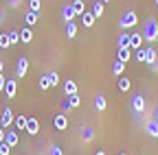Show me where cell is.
Segmentation results:
<instances>
[{
    "label": "cell",
    "instance_id": "21",
    "mask_svg": "<svg viewBox=\"0 0 158 155\" xmlns=\"http://www.w3.org/2000/svg\"><path fill=\"white\" fill-rule=\"evenodd\" d=\"M73 7H75V11H77V15H84L86 13V2H84V0H73V2H70Z\"/></svg>",
    "mask_w": 158,
    "mask_h": 155
},
{
    "label": "cell",
    "instance_id": "38",
    "mask_svg": "<svg viewBox=\"0 0 158 155\" xmlns=\"http://www.w3.org/2000/svg\"><path fill=\"white\" fill-rule=\"evenodd\" d=\"M68 109H73V107H70L68 99H64V101H62V111H68Z\"/></svg>",
    "mask_w": 158,
    "mask_h": 155
},
{
    "label": "cell",
    "instance_id": "29",
    "mask_svg": "<svg viewBox=\"0 0 158 155\" xmlns=\"http://www.w3.org/2000/svg\"><path fill=\"white\" fill-rule=\"evenodd\" d=\"M40 9H42V0H29V11L40 13Z\"/></svg>",
    "mask_w": 158,
    "mask_h": 155
},
{
    "label": "cell",
    "instance_id": "45",
    "mask_svg": "<svg viewBox=\"0 0 158 155\" xmlns=\"http://www.w3.org/2000/svg\"><path fill=\"white\" fill-rule=\"evenodd\" d=\"M154 2H156V7H158V0H154Z\"/></svg>",
    "mask_w": 158,
    "mask_h": 155
},
{
    "label": "cell",
    "instance_id": "42",
    "mask_svg": "<svg viewBox=\"0 0 158 155\" xmlns=\"http://www.w3.org/2000/svg\"><path fill=\"white\" fill-rule=\"evenodd\" d=\"M2 70H5V61L0 59V74H2Z\"/></svg>",
    "mask_w": 158,
    "mask_h": 155
},
{
    "label": "cell",
    "instance_id": "24",
    "mask_svg": "<svg viewBox=\"0 0 158 155\" xmlns=\"http://www.w3.org/2000/svg\"><path fill=\"white\" fill-rule=\"evenodd\" d=\"M81 135H84V140H86V142H92V140H94V129L84 127V129H81Z\"/></svg>",
    "mask_w": 158,
    "mask_h": 155
},
{
    "label": "cell",
    "instance_id": "31",
    "mask_svg": "<svg viewBox=\"0 0 158 155\" xmlns=\"http://www.w3.org/2000/svg\"><path fill=\"white\" fill-rule=\"evenodd\" d=\"M66 99H68V103H70V107H79V105H81V96H79V94H73V96H66Z\"/></svg>",
    "mask_w": 158,
    "mask_h": 155
},
{
    "label": "cell",
    "instance_id": "19",
    "mask_svg": "<svg viewBox=\"0 0 158 155\" xmlns=\"http://www.w3.org/2000/svg\"><path fill=\"white\" fill-rule=\"evenodd\" d=\"M27 120H29V118H27V114H20L18 118L13 120V122H15V129H22V131H27Z\"/></svg>",
    "mask_w": 158,
    "mask_h": 155
},
{
    "label": "cell",
    "instance_id": "28",
    "mask_svg": "<svg viewBox=\"0 0 158 155\" xmlns=\"http://www.w3.org/2000/svg\"><path fill=\"white\" fill-rule=\"evenodd\" d=\"M46 76H48V83H51V87H57V85H59V74H57L55 70H53V72H48Z\"/></svg>",
    "mask_w": 158,
    "mask_h": 155
},
{
    "label": "cell",
    "instance_id": "6",
    "mask_svg": "<svg viewBox=\"0 0 158 155\" xmlns=\"http://www.w3.org/2000/svg\"><path fill=\"white\" fill-rule=\"evenodd\" d=\"M53 127L57 129V131H66L68 129V118L64 114H57L55 118H53Z\"/></svg>",
    "mask_w": 158,
    "mask_h": 155
},
{
    "label": "cell",
    "instance_id": "8",
    "mask_svg": "<svg viewBox=\"0 0 158 155\" xmlns=\"http://www.w3.org/2000/svg\"><path fill=\"white\" fill-rule=\"evenodd\" d=\"M27 133L29 135H37L40 133V120L33 118V116H29V120H27Z\"/></svg>",
    "mask_w": 158,
    "mask_h": 155
},
{
    "label": "cell",
    "instance_id": "15",
    "mask_svg": "<svg viewBox=\"0 0 158 155\" xmlns=\"http://www.w3.org/2000/svg\"><path fill=\"white\" fill-rule=\"evenodd\" d=\"M20 42H22V44H31V42H33V31H31V26H24L22 31H20Z\"/></svg>",
    "mask_w": 158,
    "mask_h": 155
},
{
    "label": "cell",
    "instance_id": "40",
    "mask_svg": "<svg viewBox=\"0 0 158 155\" xmlns=\"http://www.w3.org/2000/svg\"><path fill=\"white\" fill-rule=\"evenodd\" d=\"M152 70H154V72H158V59H156V64H152Z\"/></svg>",
    "mask_w": 158,
    "mask_h": 155
},
{
    "label": "cell",
    "instance_id": "35",
    "mask_svg": "<svg viewBox=\"0 0 158 155\" xmlns=\"http://www.w3.org/2000/svg\"><path fill=\"white\" fill-rule=\"evenodd\" d=\"M48 155H64V153H62V146H51Z\"/></svg>",
    "mask_w": 158,
    "mask_h": 155
},
{
    "label": "cell",
    "instance_id": "20",
    "mask_svg": "<svg viewBox=\"0 0 158 155\" xmlns=\"http://www.w3.org/2000/svg\"><path fill=\"white\" fill-rule=\"evenodd\" d=\"M103 11H106V5H103V2H94V5H92V15L97 17V20L103 15Z\"/></svg>",
    "mask_w": 158,
    "mask_h": 155
},
{
    "label": "cell",
    "instance_id": "13",
    "mask_svg": "<svg viewBox=\"0 0 158 155\" xmlns=\"http://www.w3.org/2000/svg\"><path fill=\"white\" fill-rule=\"evenodd\" d=\"M156 59H158V52H156V48L154 46H147L145 48V64H156Z\"/></svg>",
    "mask_w": 158,
    "mask_h": 155
},
{
    "label": "cell",
    "instance_id": "12",
    "mask_svg": "<svg viewBox=\"0 0 158 155\" xmlns=\"http://www.w3.org/2000/svg\"><path fill=\"white\" fill-rule=\"evenodd\" d=\"M116 46H118V48H130V33H125V31L118 33V37H116Z\"/></svg>",
    "mask_w": 158,
    "mask_h": 155
},
{
    "label": "cell",
    "instance_id": "16",
    "mask_svg": "<svg viewBox=\"0 0 158 155\" xmlns=\"http://www.w3.org/2000/svg\"><path fill=\"white\" fill-rule=\"evenodd\" d=\"M130 59H132V50H130V48H118L116 61H121V64H127Z\"/></svg>",
    "mask_w": 158,
    "mask_h": 155
},
{
    "label": "cell",
    "instance_id": "23",
    "mask_svg": "<svg viewBox=\"0 0 158 155\" xmlns=\"http://www.w3.org/2000/svg\"><path fill=\"white\" fill-rule=\"evenodd\" d=\"M147 133L152 135V138H158V122H156L154 118L147 122Z\"/></svg>",
    "mask_w": 158,
    "mask_h": 155
},
{
    "label": "cell",
    "instance_id": "37",
    "mask_svg": "<svg viewBox=\"0 0 158 155\" xmlns=\"http://www.w3.org/2000/svg\"><path fill=\"white\" fill-rule=\"evenodd\" d=\"M5 85H7V79H5V74H0V94L5 92Z\"/></svg>",
    "mask_w": 158,
    "mask_h": 155
},
{
    "label": "cell",
    "instance_id": "9",
    "mask_svg": "<svg viewBox=\"0 0 158 155\" xmlns=\"http://www.w3.org/2000/svg\"><path fill=\"white\" fill-rule=\"evenodd\" d=\"M132 109H134L136 114H141V111L145 109V99H143L141 94H134V96H132Z\"/></svg>",
    "mask_w": 158,
    "mask_h": 155
},
{
    "label": "cell",
    "instance_id": "33",
    "mask_svg": "<svg viewBox=\"0 0 158 155\" xmlns=\"http://www.w3.org/2000/svg\"><path fill=\"white\" fill-rule=\"evenodd\" d=\"M9 35L7 33H0V48H9Z\"/></svg>",
    "mask_w": 158,
    "mask_h": 155
},
{
    "label": "cell",
    "instance_id": "26",
    "mask_svg": "<svg viewBox=\"0 0 158 155\" xmlns=\"http://www.w3.org/2000/svg\"><path fill=\"white\" fill-rule=\"evenodd\" d=\"M112 72H114L116 76H123V72H125V64H121V61H114V66H112Z\"/></svg>",
    "mask_w": 158,
    "mask_h": 155
},
{
    "label": "cell",
    "instance_id": "44",
    "mask_svg": "<svg viewBox=\"0 0 158 155\" xmlns=\"http://www.w3.org/2000/svg\"><path fill=\"white\" fill-rule=\"evenodd\" d=\"M101 2H103V5H108V2H110V0H101Z\"/></svg>",
    "mask_w": 158,
    "mask_h": 155
},
{
    "label": "cell",
    "instance_id": "11",
    "mask_svg": "<svg viewBox=\"0 0 158 155\" xmlns=\"http://www.w3.org/2000/svg\"><path fill=\"white\" fill-rule=\"evenodd\" d=\"M73 94H79V87H77V83L73 79H68L64 83V96H73Z\"/></svg>",
    "mask_w": 158,
    "mask_h": 155
},
{
    "label": "cell",
    "instance_id": "43",
    "mask_svg": "<svg viewBox=\"0 0 158 155\" xmlns=\"http://www.w3.org/2000/svg\"><path fill=\"white\" fill-rule=\"evenodd\" d=\"M94 155H108V153H106V151H97Z\"/></svg>",
    "mask_w": 158,
    "mask_h": 155
},
{
    "label": "cell",
    "instance_id": "10",
    "mask_svg": "<svg viewBox=\"0 0 158 155\" xmlns=\"http://www.w3.org/2000/svg\"><path fill=\"white\" fill-rule=\"evenodd\" d=\"M5 94L9 96V99H13V96L18 94V81L15 79H9L7 85H5Z\"/></svg>",
    "mask_w": 158,
    "mask_h": 155
},
{
    "label": "cell",
    "instance_id": "34",
    "mask_svg": "<svg viewBox=\"0 0 158 155\" xmlns=\"http://www.w3.org/2000/svg\"><path fill=\"white\" fill-rule=\"evenodd\" d=\"M37 83H40V87H42V90H48V87H51V83H48V76H46V74H42V76H40V81H37Z\"/></svg>",
    "mask_w": 158,
    "mask_h": 155
},
{
    "label": "cell",
    "instance_id": "36",
    "mask_svg": "<svg viewBox=\"0 0 158 155\" xmlns=\"http://www.w3.org/2000/svg\"><path fill=\"white\" fill-rule=\"evenodd\" d=\"M9 144H0V155H9Z\"/></svg>",
    "mask_w": 158,
    "mask_h": 155
},
{
    "label": "cell",
    "instance_id": "41",
    "mask_svg": "<svg viewBox=\"0 0 158 155\" xmlns=\"http://www.w3.org/2000/svg\"><path fill=\"white\" fill-rule=\"evenodd\" d=\"M154 120L158 122V105H156V111H154Z\"/></svg>",
    "mask_w": 158,
    "mask_h": 155
},
{
    "label": "cell",
    "instance_id": "25",
    "mask_svg": "<svg viewBox=\"0 0 158 155\" xmlns=\"http://www.w3.org/2000/svg\"><path fill=\"white\" fill-rule=\"evenodd\" d=\"M75 35H77V24H75V22H68V24H66V37H68V40H73Z\"/></svg>",
    "mask_w": 158,
    "mask_h": 155
},
{
    "label": "cell",
    "instance_id": "7",
    "mask_svg": "<svg viewBox=\"0 0 158 155\" xmlns=\"http://www.w3.org/2000/svg\"><path fill=\"white\" fill-rule=\"evenodd\" d=\"M143 48V33H132L130 35V50Z\"/></svg>",
    "mask_w": 158,
    "mask_h": 155
},
{
    "label": "cell",
    "instance_id": "2",
    "mask_svg": "<svg viewBox=\"0 0 158 155\" xmlns=\"http://www.w3.org/2000/svg\"><path fill=\"white\" fill-rule=\"evenodd\" d=\"M136 24H138V15H136V11H125V13L121 15V20H118V26H121L123 31L134 29Z\"/></svg>",
    "mask_w": 158,
    "mask_h": 155
},
{
    "label": "cell",
    "instance_id": "5",
    "mask_svg": "<svg viewBox=\"0 0 158 155\" xmlns=\"http://www.w3.org/2000/svg\"><path fill=\"white\" fill-rule=\"evenodd\" d=\"M62 17H64L66 24H68V22H75V17H77L75 7H73V5H64V7H62Z\"/></svg>",
    "mask_w": 158,
    "mask_h": 155
},
{
    "label": "cell",
    "instance_id": "3",
    "mask_svg": "<svg viewBox=\"0 0 158 155\" xmlns=\"http://www.w3.org/2000/svg\"><path fill=\"white\" fill-rule=\"evenodd\" d=\"M13 120H15L13 109L7 105V107H5V111H2V116H0V127H2V129H9V127L13 125Z\"/></svg>",
    "mask_w": 158,
    "mask_h": 155
},
{
    "label": "cell",
    "instance_id": "18",
    "mask_svg": "<svg viewBox=\"0 0 158 155\" xmlns=\"http://www.w3.org/2000/svg\"><path fill=\"white\" fill-rule=\"evenodd\" d=\"M94 107H97V111H106L108 101H106V96H103V94H97V96H94Z\"/></svg>",
    "mask_w": 158,
    "mask_h": 155
},
{
    "label": "cell",
    "instance_id": "1",
    "mask_svg": "<svg viewBox=\"0 0 158 155\" xmlns=\"http://www.w3.org/2000/svg\"><path fill=\"white\" fill-rule=\"evenodd\" d=\"M158 40V22H156V17H147L145 20V29H143V42H156Z\"/></svg>",
    "mask_w": 158,
    "mask_h": 155
},
{
    "label": "cell",
    "instance_id": "17",
    "mask_svg": "<svg viewBox=\"0 0 158 155\" xmlns=\"http://www.w3.org/2000/svg\"><path fill=\"white\" fill-rule=\"evenodd\" d=\"M94 22H97V17L92 15V11H86V13L81 15V24H84L86 29H90V26H94Z\"/></svg>",
    "mask_w": 158,
    "mask_h": 155
},
{
    "label": "cell",
    "instance_id": "30",
    "mask_svg": "<svg viewBox=\"0 0 158 155\" xmlns=\"http://www.w3.org/2000/svg\"><path fill=\"white\" fill-rule=\"evenodd\" d=\"M7 35H9V44H11V46L20 42V31H15V29H13V31H9Z\"/></svg>",
    "mask_w": 158,
    "mask_h": 155
},
{
    "label": "cell",
    "instance_id": "22",
    "mask_svg": "<svg viewBox=\"0 0 158 155\" xmlns=\"http://www.w3.org/2000/svg\"><path fill=\"white\" fill-rule=\"evenodd\" d=\"M130 87H132V83H130L127 76H118V90H121V92H130Z\"/></svg>",
    "mask_w": 158,
    "mask_h": 155
},
{
    "label": "cell",
    "instance_id": "14",
    "mask_svg": "<svg viewBox=\"0 0 158 155\" xmlns=\"http://www.w3.org/2000/svg\"><path fill=\"white\" fill-rule=\"evenodd\" d=\"M18 142H20L18 133H15L13 129H9V131L5 133V144H9V146H18Z\"/></svg>",
    "mask_w": 158,
    "mask_h": 155
},
{
    "label": "cell",
    "instance_id": "4",
    "mask_svg": "<svg viewBox=\"0 0 158 155\" xmlns=\"http://www.w3.org/2000/svg\"><path fill=\"white\" fill-rule=\"evenodd\" d=\"M27 70H29V59H27V57H20L18 64H15V76H18V79H24Z\"/></svg>",
    "mask_w": 158,
    "mask_h": 155
},
{
    "label": "cell",
    "instance_id": "27",
    "mask_svg": "<svg viewBox=\"0 0 158 155\" xmlns=\"http://www.w3.org/2000/svg\"><path fill=\"white\" fill-rule=\"evenodd\" d=\"M24 22H27V26H33V24L37 22V13H33V11H27V15H24Z\"/></svg>",
    "mask_w": 158,
    "mask_h": 155
},
{
    "label": "cell",
    "instance_id": "32",
    "mask_svg": "<svg viewBox=\"0 0 158 155\" xmlns=\"http://www.w3.org/2000/svg\"><path fill=\"white\" fill-rule=\"evenodd\" d=\"M134 61H138V64H143V61H145V48H138V50H136Z\"/></svg>",
    "mask_w": 158,
    "mask_h": 155
},
{
    "label": "cell",
    "instance_id": "46",
    "mask_svg": "<svg viewBox=\"0 0 158 155\" xmlns=\"http://www.w3.org/2000/svg\"><path fill=\"white\" fill-rule=\"evenodd\" d=\"M118 155H127V153H118Z\"/></svg>",
    "mask_w": 158,
    "mask_h": 155
},
{
    "label": "cell",
    "instance_id": "39",
    "mask_svg": "<svg viewBox=\"0 0 158 155\" xmlns=\"http://www.w3.org/2000/svg\"><path fill=\"white\" fill-rule=\"evenodd\" d=\"M5 133H7V129L0 127V144H5Z\"/></svg>",
    "mask_w": 158,
    "mask_h": 155
}]
</instances>
